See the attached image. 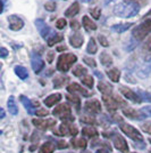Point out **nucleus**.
I'll use <instances>...</instances> for the list:
<instances>
[{
    "label": "nucleus",
    "mask_w": 151,
    "mask_h": 153,
    "mask_svg": "<svg viewBox=\"0 0 151 153\" xmlns=\"http://www.w3.org/2000/svg\"><path fill=\"white\" fill-rule=\"evenodd\" d=\"M77 127L74 126L73 123H68V122H63L60 126H59V129L57 130L55 134L56 135H60V136H65V135H70V136H75L77 134Z\"/></svg>",
    "instance_id": "nucleus-7"
},
{
    "label": "nucleus",
    "mask_w": 151,
    "mask_h": 153,
    "mask_svg": "<svg viewBox=\"0 0 151 153\" xmlns=\"http://www.w3.org/2000/svg\"><path fill=\"white\" fill-rule=\"evenodd\" d=\"M5 117V111H4V108H1V115H0V118H4Z\"/></svg>",
    "instance_id": "nucleus-55"
},
{
    "label": "nucleus",
    "mask_w": 151,
    "mask_h": 153,
    "mask_svg": "<svg viewBox=\"0 0 151 153\" xmlns=\"http://www.w3.org/2000/svg\"><path fill=\"white\" fill-rule=\"evenodd\" d=\"M67 80H68L67 76H55V79H54V87L55 88H60V87H63L64 83L66 82Z\"/></svg>",
    "instance_id": "nucleus-30"
},
{
    "label": "nucleus",
    "mask_w": 151,
    "mask_h": 153,
    "mask_svg": "<svg viewBox=\"0 0 151 153\" xmlns=\"http://www.w3.org/2000/svg\"><path fill=\"white\" fill-rule=\"evenodd\" d=\"M31 64H32V69H33V71H34L35 73L41 72V70L44 68L43 59L40 57L39 55H35V54H33V55H32Z\"/></svg>",
    "instance_id": "nucleus-16"
},
{
    "label": "nucleus",
    "mask_w": 151,
    "mask_h": 153,
    "mask_svg": "<svg viewBox=\"0 0 151 153\" xmlns=\"http://www.w3.org/2000/svg\"><path fill=\"white\" fill-rule=\"evenodd\" d=\"M78 12H80V4H78V2H73V4L66 9L65 15H66L67 17H74L75 15H77Z\"/></svg>",
    "instance_id": "nucleus-20"
},
{
    "label": "nucleus",
    "mask_w": 151,
    "mask_h": 153,
    "mask_svg": "<svg viewBox=\"0 0 151 153\" xmlns=\"http://www.w3.org/2000/svg\"><path fill=\"white\" fill-rule=\"evenodd\" d=\"M107 74L109 76V79L113 81V82H118L120 79V71L118 69H110L107 71Z\"/></svg>",
    "instance_id": "nucleus-23"
},
{
    "label": "nucleus",
    "mask_w": 151,
    "mask_h": 153,
    "mask_svg": "<svg viewBox=\"0 0 151 153\" xmlns=\"http://www.w3.org/2000/svg\"><path fill=\"white\" fill-rule=\"evenodd\" d=\"M91 15H92V17L95 19H99L101 15V9L99 7H95V8H93V9L91 10Z\"/></svg>",
    "instance_id": "nucleus-39"
},
{
    "label": "nucleus",
    "mask_w": 151,
    "mask_h": 153,
    "mask_svg": "<svg viewBox=\"0 0 151 153\" xmlns=\"http://www.w3.org/2000/svg\"><path fill=\"white\" fill-rule=\"evenodd\" d=\"M83 61H84L85 63L88 64L89 66H92V68H95V66H97V63H95V61L93 59V58L84 57V58H83Z\"/></svg>",
    "instance_id": "nucleus-45"
},
{
    "label": "nucleus",
    "mask_w": 151,
    "mask_h": 153,
    "mask_svg": "<svg viewBox=\"0 0 151 153\" xmlns=\"http://www.w3.org/2000/svg\"><path fill=\"white\" fill-rule=\"evenodd\" d=\"M8 26L12 31H18L24 26V22L17 15H10L8 17Z\"/></svg>",
    "instance_id": "nucleus-12"
},
{
    "label": "nucleus",
    "mask_w": 151,
    "mask_h": 153,
    "mask_svg": "<svg viewBox=\"0 0 151 153\" xmlns=\"http://www.w3.org/2000/svg\"><path fill=\"white\" fill-rule=\"evenodd\" d=\"M102 101L109 111H116L120 106H125V102L118 96L102 95Z\"/></svg>",
    "instance_id": "nucleus-5"
},
{
    "label": "nucleus",
    "mask_w": 151,
    "mask_h": 153,
    "mask_svg": "<svg viewBox=\"0 0 151 153\" xmlns=\"http://www.w3.org/2000/svg\"><path fill=\"white\" fill-rule=\"evenodd\" d=\"M81 122L83 123H88V125H95V119L91 115H83L81 118Z\"/></svg>",
    "instance_id": "nucleus-38"
},
{
    "label": "nucleus",
    "mask_w": 151,
    "mask_h": 153,
    "mask_svg": "<svg viewBox=\"0 0 151 153\" xmlns=\"http://www.w3.org/2000/svg\"><path fill=\"white\" fill-rule=\"evenodd\" d=\"M84 108L91 114H98L101 112V104L98 100H89L84 104Z\"/></svg>",
    "instance_id": "nucleus-9"
},
{
    "label": "nucleus",
    "mask_w": 151,
    "mask_h": 153,
    "mask_svg": "<svg viewBox=\"0 0 151 153\" xmlns=\"http://www.w3.org/2000/svg\"><path fill=\"white\" fill-rule=\"evenodd\" d=\"M66 98H67V101L69 102H72L73 104H75V108L77 111H80V106H81V101H80V97H77L76 95H67L66 96Z\"/></svg>",
    "instance_id": "nucleus-35"
},
{
    "label": "nucleus",
    "mask_w": 151,
    "mask_h": 153,
    "mask_svg": "<svg viewBox=\"0 0 151 153\" xmlns=\"http://www.w3.org/2000/svg\"><path fill=\"white\" fill-rule=\"evenodd\" d=\"M144 48L148 51H150L151 53V38L147 40V42H145V45H144Z\"/></svg>",
    "instance_id": "nucleus-51"
},
{
    "label": "nucleus",
    "mask_w": 151,
    "mask_h": 153,
    "mask_svg": "<svg viewBox=\"0 0 151 153\" xmlns=\"http://www.w3.org/2000/svg\"><path fill=\"white\" fill-rule=\"evenodd\" d=\"M32 123L39 129L48 130L56 126V120L55 119H33Z\"/></svg>",
    "instance_id": "nucleus-8"
},
{
    "label": "nucleus",
    "mask_w": 151,
    "mask_h": 153,
    "mask_svg": "<svg viewBox=\"0 0 151 153\" xmlns=\"http://www.w3.org/2000/svg\"><path fill=\"white\" fill-rule=\"evenodd\" d=\"M151 32V19H147L142 22L133 30V37L136 40H143V39Z\"/></svg>",
    "instance_id": "nucleus-4"
},
{
    "label": "nucleus",
    "mask_w": 151,
    "mask_h": 153,
    "mask_svg": "<svg viewBox=\"0 0 151 153\" xmlns=\"http://www.w3.org/2000/svg\"><path fill=\"white\" fill-rule=\"evenodd\" d=\"M80 26L81 25H80L78 21H75V19H74V21H72V22H70V27H72L74 31H77V30L80 29Z\"/></svg>",
    "instance_id": "nucleus-46"
},
{
    "label": "nucleus",
    "mask_w": 151,
    "mask_h": 153,
    "mask_svg": "<svg viewBox=\"0 0 151 153\" xmlns=\"http://www.w3.org/2000/svg\"><path fill=\"white\" fill-rule=\"evenodd\" d=\"M125 2H130V4H135V5H139V6H144L147 5L148 0H124Z\"/></svg>",
    "instance_id": "nucleus-40"
},
{
    "label": "nucleus",
    "mask_w": 151,
    "mask_h": 153,
    "mask_svg": "<svg viewBox=\"0 0 151 153\" xmlns=\"http://www.w3.org/2000/svg\"><path fill=\"white\" fill-rule=\"evenodd\" d=\"M113 143H114V146L116 147L118 151L123 153H127L128 152V145L126 143L125 138L120 135H115L113 137Z\"/></svg>",
    "instance_id": "nucleus-11"
},
{
    "label": "nucleus",
    "mask_w": 151,
    "mask_h": 153,
    "mask_svg": "<svg viewBox=\"0 0 151 153\" xmlns=\"http://www.w3.org/2000/svg\"><path fill=\"white\" fill-rule=\"evenodd\" d=\"M149 142H150V143H151V138H149Z\"/></svg>",
    "instance_id": "nucleus-58"
},
{
    "label": "nucleus",
    "mask_w": 151,
    "mask_h": 153,
    "mask_svg": "<svg viewBox=\"0 0 151 153\" xmlns=\"http://www.w3.org/2000/svg\"><path fill=\"white\" fill-rule=\"evenodd\" d=\"M100 62L102 63V65L109 66V65L113 64V58H111V56H110L108 53L103 51V53H101V55H100Z\"/></svg>",
    "instance_id": "nucleus-29"
},
{
    "label": "nucleus",
    "mask_w": 151,
    "mask_h": 153,
    "mask_svg": "<svg viewBox=\"0 0 151 153\" xmlns=\"http://www.w3.org/2000/svg\"><path fill=\"white\" fill-rule=\"evenodd\" d=\"M148 153H151V150H150V151H149V152H148Z\"/></svg>",
    "instance_id": "nucleus-59"
},
{
    "label": "nucleus",
    "mask_w": 151,
    "mask_h": 153,
    "mask_svg": "<svg viewBox=\"0 0 151 153\" xmlns=\"http://www.w3.org/2000/svg\"><path fill=\"white\" fill-rule=\"evenodd\" d=\"M7 55H8V51H7L5 47H1V48H0V57L5 58Z\"/></svg>",
    "instance_id": "nucleus-49"
},
{
    "label": "nucleus",
    "mask_w": 151,
    "mask_h": 153,
    "mask_svg": "<svg viewBox=\"0 0 151 153\" xmlns=\"http://www.w3.org/2000/svg\"><path fill=\"white\" fill-rule=\"evenodd\" d=\"M70 112H72V110H70V106L68 104H59V105H57L56 108H54L52 114L59 117L63 121L73 122L75 118L70 114Z\"/></svg>",
    "instance_id": "nucleus-3"
},
{
    "label": "nucleus",
    "mask_w": 151,
    "mask_h": 153,
    "mask_svg": "<svg viewBox=\"0 0 151 153\" xmlns=\"http://www.w3.org/2000/svg\"><path fill=\"white\" fill-rule=\"evenodd\" d=\"M57 147L58 149H67L68 144L65 140H59V142H57Z\"/></svg>",
    "instance_id": "nucleus-47"
},
{
    "label": "nucleus",
    "mask_w": 151,
    "mask_h": 153,
    "mask_svg": "<svg viewBox=\"0 0 151 153\" xmlns=\"http://www.w3.org/2000/svg\"><path fill=\"white\" fill-rule=\"evenodd\" d=\"M21 102H22V104L24 105V108H25V110L27 111V113L29 114H34L37 111L34 110V108H35V104L34 103H32L31 100H29L27 97H25V96H21Z\"/></svg>",
    "instance_id": "nucleus-18"
},
{
    "label": "nucleus",
    "mask_w": 151,
    "mask_h": 153,
    "mask_svg": "<svg viewBox=\"0 0 151 153\" xmlns=\"http://www.w3.org/2000/svg\"><path fill=\"white\" fill-rule=\"evenodd\" d=\"M54 57H55V51H50V53H48V55H47V61L49 62V63H51L52 61H54Z\"/></svg>",
    "instance_id": "nucleus-50"
},
{
    "label": "nucleus",
    "mask_w": 151,
    "mask_h": 153,
    "mask_svg": "<svg viewBox=\"0 0 151 153\" xmlns=\"http://www.w3.org/2000/svg\"><path fill=\"white\" fill-rule=\"evenodd\" d=\"M35 114L40 115V117H44V115H48V111L44 110V108H40V110H38V111L35 112Z\"/></svg>",
    "instance_id": "nucleus-48"
},
{
    "label": "nucleus",
    "mask_w": 151,
    "mask_h": 153,
    "mask_svg": "<svg viewBox=\"0 0 151 153\" xmlns=\"http://www.w3.org/2000/svg\"><path fill=\"white\" fill-rule=\"evenodd\" d=\"M62 40H64L63 34H60V33H54L51 37L48 38V46L52 47V46H55L58 42H60Z\"/></svg>",
    "instance_id": "nucleus-25"
},
{
    "label": "nucleus",
    "mask_w": 151,
    "mask_h": 153,
    "mask_svg": "<svg viewBox=\"0 0 151 153\" xmlns=\"http://www.w3.org/2000/svg\"><path fill=\"white\" fill-rule=\"evenodd\" d=\"M123 114L130 119H133V120H142L145 118V115L143 113H141L140 111H136L132 108H123Z\"/></svg>",
    "instance_id": "nucleus-13"
},
{
    "label": "nucleus",
    "mask_w": 151,
    "mask_h": 153,
    "mask_svg": "<svg viewBox=\"0 0 151 153\" xmlns=\"http://www.w3.org/2000/svg\"><path fill=\"white\" fill-rule=\"evenodd\" d=\"M98 89H99V91H101L103 95H110L111 91H113V87L109 86L108 83L99 82L98 83Z\"/></svg>",
    "instance_id": "nucleus-28"
},
{
    "label": "nucleus",
    "mask_w": 151,
    "mask_h": 153,
    "mask_svg": "<svg viewBox=\"0 0 151 153\" xmlns=\"http://www.w3.org/2000/svg\"><path fill=\"white\" fill-rule=\"evenodd\" d=\"M84 1H91V0H84Z\"/></svg>",
    "instance_id": "nucleus-56"
},
{
    "label": "nucleus",
    "mask_w": 151,
    "mask_h": 153,
    "mask_svg": "<svg viewBox=\"0 0 151 153\" xmlns=\"http://www.w3.org/2000/svg\"><path fill=\"white\" fill-rule=\"evenodd\" d=\"M83 42H84L83 36L81 33H78V32H76V33L72 34L69 37V44H70L72 47H74V48H80L83 45Z\"/></svg>",
    "instance_id": "nucleus-17"
},
{
    "label": "nucleus",
    "mask_w": 151,
    "mask_h": 153,
    "mask_svg": "<svg viewBox=\"0 0 151 153\" xmlns=\"http://www.w3.org/2000/svg\"><path fill=\"white\" fill-rule=\"evenodd\" d=\"M119 90H120V93L125 96L127 100H130V101H132V102H134V103L142 102V100H141L140 96L138 95V93L133 91V90H131L130 88H127V87H120Z\"/></svg>",
    "instance_id": "nucleus-14"
},
{
    "label": "nucleus",
    "mask_w": 151,
    "mask_h": 153,
    "mask_svg": "<svg viewBox=\"0 0 151 153\" xmlns=\"http://www.w3.org/2000/svg\"><path fill=\"white\" fill-rule=\"evenodd\" d=\"M140 10V6L135 4H130V2H119L114 8V13L116 16H119L123 19H130L135 15H138Z\"/></svg>",
    "instance_id": "nucleus-1"
},
{
    "label": "nucleus",
    "mask_w": 151,
    "mask_h": 153,
    "mask_svg": "<svg viewBox=\"0 0 151 153\" xmlns=\"http://www.w3.org/2000/svg\"><path fill=\"white\" fill-rule=\"evenodd\" d=\"M82 153H91V152H82Z\"/></svg>",
    "instance_id": "nucleus-57"
},
{
    "label": "nucleus",
    "mask_w": 151,
    "mask_h": 153,
    "mask_svg": "<svg viewBox=\"0 0 151 153\" xmlns=\"http://www.w3.org/2000/svg\"><path fill=\"white\" fill-rule=\"evenodd\" d=\"M133 153H135V152H133Z\"/></svg>",
    "instance_id": "nucleus-60"
},
{
    "label": "nucleus",
    "mask_w": 151,
    "mask_h": 153,
    "mask_svg": "<svg viewBox=\"0 0 151 153\" xmlns=\"http://www.w3.org/2000/svg\"><path fill=\"white\" fill-rule=\"evenodd\" d=\"M77 57L74 54H63L60 55L57 62V69L60 72H67L73 66V64L76 63Z\"/></svg>",
    "instance_id": "nucleus-2"
},
{
    "label": "nucleus",
    "mask_w": 151,
    "mask_h": 153,
    "mask_svg": "<svg viewBox=\"0 0 151 153\" xmlns=\"http://www.w3.org/2000/svg\"><path fill=\"white\" fill-rule=\"evenodd\" d=\"M143 111H144V112H147L149 115H151V106H147V108H143Z\"/></svg>",
    "instance_id": "nucleus-52"
},
{
    "label": "nucleus",
    "mask_w": 151,
    "mask_h": 153,
    "mask_svg": "<svg viewBox=\"0 0 151 153\" xmlns=\"http://www.w3.org/2000/svg\"><path fill=\"white\" fill-rule=\"evenodd\" d=\"M54 150H55V144L51 142H47L40 147V153H52Z\"/></svg>",
    "instance_id": "nucleus-31"
},
{
    "label": "nucleus",
    "mask_w": 151,
    "mask_h": 153,
    "mask_svg": "<svg viewBox=\"0 0 151 153\" xmlns=\"http://www.w3.org/2000/svg\"><path fill=\"white\" fill-rule=\"evenodd\" d=\"M82 80V83L83 85H85L86 87H89V88H92L93 87V83H95V80H93V76H84L81 79Z\"/></svg>",
    "instance_id": "nucleus-36"
},
{
    "label": "nucleus",
    "mask_w": 151,
    "mask_h": 153,
    "mask_svg": "<svg viewBox=\"0 0 151 153\" xmlns=\"http://www.w3.org/2000/svg\"><path fill=\"white\" fill-rule=\"evenodd\" d=\"M65 49H66L65 46H59V47H57V51H65Z\"/></svg>",
    "instance_id": "nucleus-54"
},
{
    "label": "nucleus",
    "mask_w": 151,
    "mask_h": 153,
    "mask_svg": "<svg viewBox=\"0 0 151 153\" xmlns=\"http://www.w3.org/2000/svg\"><path fill=\"white\" fill-rule=\"evenodd\" d=\"M82 24L86 31H93V30L97 29V24H95V22L90 19L89 16H83Z\"/></svg>",
    "instance_id": "nucleus-21"
},
{
    "label": "nucleus",
    "mask_w": 151,
    "mask_h": 153,
    "mask_svg": "<svg viewBox=\"0 0 151 153\" xmlns=\"http://www.w3.org/2000/svg\"><path fill=\"white\" fill-rule=\"evenodd\" d=\"M132 26V23H123V24H116V25L111 26V30L115 32H118V33H122V32L127 31L130 27Z\"/></svg>",
    "instance_id": "nucleus-27"
},
{
    "label": "nucleus",
    "mask_w": 151,
    "mask_h": 153,
    "mask_svg": "<svg viewBox=\"0 0 151 153\" xmlns=\"http://www.w3.org/2000/svg\"><path fill=\"white\" fill-rule=\"evenodd\" d=\"M86 72H88V70L85 68H83L82 65H76L73 69V74L75 76H80V78L86 76Z\"/></svg>",
    "instance_id": "nucleus-32"
},
{
    "label": "nucleus",
    "mask_w": 151,
    "mask_h": 153,
    "mask_svg": "<svg viewBox=\"0 0 151 153\" xmlns=\"http://www.w3.org/2000/svg\"><path fill=\"white\" fill-rule=\"evenodd\" d=\"M66 24H67L66 19H59L56 22V27H57V29H59V30H62V29H64V27L66 26Z\"/></svg>",
    "instance_id": "nucleus-41"
},
{
    "label": "nucleus",
    "mask_w": 151,
    "mask_h": 153,
    "mask_svg": "<svg viewBox=\"0 0 151 153\" xmlns=\"http://www.w3.org/2000/svg\"><path fill=\"white\" fill-rule=\"evenodd\" d=\"M60 100H62V94L57 93V94H52V95L48 96L47 98H44L43 103L45 104V106L51 108V106H54L55 104L60 102Z\"/></svg>",
    "instance_id": "nucleus-19"
},
{
    "label": "nucleus",
    "mask_w": 151,
    "mask_h": 153,
    "mask_svg": "<svg viewBox=\"0 0 151 153\" xmlns=\"http://www.w3.org/2000/svg\"><path fill=\"white\" fill-rule=\"evenodd\" d=\"M98 39H99V42H100V45H102L103 47H108V46H109V42L107 41V38H106L105 36H102V34H99Z\"/></svg>",
    "instance_id": "nucleus-43"
},
{
    "label": "nucleus",
    "mask_w": 151,
    "mask_h": 153,
    "mask_svg": "<svg viewBox=\"0 0 151 153\" xmlns=\"http://www.w3.org/2000/svg\"><path fill=\"white\" fill-rule=\"evenodd\" d=\"M119 127H120V130H122L127 137H130L131 140H135V142H142V140H143V137H142V135L140 134V131H139L136 128H134L133 126H131V125L122 123Z\"/></svg>",
    "instance_id": "nucleus-6"
},
{
    "label": "nucleus",
    "mask_w": 151,
    "mask_h": 153,
    "mask_svg": "<svg viewBox=\"0 0 151 153\" xmlns=\"http://www.w3.org/2000/svg\"><path fill=\"white\" fill-rule=\"evenodd\" d=\"M97 153H109V150H106V149H99Z\"/></svg>",
    "instance_id": "nucleus-53"
},
{
    "label": "nucleus",
    "mask_w": 151,
    "mask_h": 153,
    "mask_svg": "<svg viewBox=\"0 0 151 153\" xmlns=\"http://www.w3.org/2000/svg\"><path fill=\"white\" fill-rule=\"evenodd\" d=\"M138 95L140 96V98L142 101H145V102H151V95L147 91H143V90H138L136 91Z\"/></svg>",
    "instance_id": "nucleus-37"
},
{
    "label": "nucleus",
    "mask_w": 151,
    "mask_h": 153,
    "mask_svg": "<svg viewBox=\"0 0 151 153\" xmlns=\"http://www.w3.org/2000/svg\"><path fill=\"white\" fill-rule=\"evenodd\" d=\"M15 73H16V76H18L19 79H22V80H25V79H27V76H29L27 70H26L24 66H22V65L15 66Z\"/></svg>",
    "instance_id": "nucleus-24"
},
{
    "label": "nucleus",
    "mask_w": 151,
    "mask_h": 153,
    "mask_svg": "<svg viewBox=\"0 0 151 153\" xmlns=\"http://www.w3.org/2000/svg\"><path fill=\"white\" fill-rule=\"evenodd\" d=\"M141 128H142V130L145 131L147 134H150L151 135V122H144L143 125H141Z\"/></svg>",
    "instance_id": "nucleus-42"
},
{
    "label": "nucleus",
    "mask_w": 151,
    "mask_h": 153,
    "mask_svg": "<svg viewBox=\"0 0 151 153\" xmlns=\"http://www.w3.org/2000/svg\"><path fill=\"white\" fill-rule=\"evenodd\" d=\"M7 105H8V110H9V113H10V114L16 115L18 113V108H17V105H16L15 97H14V96H9Z\"/></svg>",
    "instance_id": "nucleus-22"
},
{
    "label": "nucleus",
    "mask_w": 151,
    "mask_h": 153,
    "mask_svg": "<svg viewBox=\"0 0 151 153\" xmlns=\"http://www.w3.org/2000/svg\"><path fill=\"white\" fill-rule=\"evenodd\" d=\"M44 8H45V10H48V12H54V10L56 9V4H55V2H47V4L44 5Z\"/></svg>",
    "instance_id": "nucleus-44"
},
{
    "label": "nucleus",
    "mask_w": 151,
    "mask_h": 153,
    "mask_svg": "<svg viewBox=\"0 0 151 153\" xmlns=\"http://www.w3.org/2000/svg\"><path fill=\"white\" fill-rule=\"evenodd\" d=\"M35 26H37L39 33H40V36H41L42 38L48 39L49 38V34H52V31H51L50 26L47 25L43 19H37V21H35Z\"/></svg>",
    "instance_id": "nucleus-10"
},
{
    "label": "nucleus",
    "mask_w": 151,
    "mask_h": 153,
    "mask_svg": "<svg viewBox=\"0 0 151 153\" xmlns=\"http://www.w3.org/2000/svg\"><path fill=\"white\" fill-rule=\"evenodd\" d=\"M82 134L88 136V137H97L98 136V130L93 127H85L82 129Z\"/></svg>",
    "instance_id": "nucleus-33"
},
{
    "label": "nucleus",
    "mask_w": 151,
    "mask_h": 153,
    "mask_svg": "<svg viewBox=\"0 0 151 153\" xmlns=\"http://www.w3.org/2000/svg\"><path fill=\"white\" fill-rule=\"evenodd\" d=\"M70 143H72V146L75 149H85L88 145L86 140L84 138H72Z\"/></svg>",
    "instance_id": "nucleus-26"
},
{
    "label": "nucleus",
    "mask_w": 151,
    "mask_h": 153,
    "mask_svg": "<svg viewBox=\"0 0 151 153\" xmlns=\"http://www.w3.org/2000/svg\"><path fill=\"white\" fill-rule=\"evenodd\" d=\"M86 51H88L89 54H91V55H93V54H95V53L98 51V47H97L95 40L93 38L90 39V41H89V44H88V48H86Z\"/></svg>",
    "instance_id": "nucleus-34"
},
{
    "label": "nucleus",
    "mask_w": 151,
    "mask_h": 153,
    "mask_svg": "<svg viewBox=\"0 0 151 153\" xmlns=\"http://www.w3.org/2000/svg\"><path fill=\"white\" fill-rule=\"evenodd\" d=\"M67 90H68L70 94H73V95H74V94H81V95L85 96V97H89V96L91 95L85 88H83L82 86H80L78 83H76V82L70 83L68 87H67Z\"/></svg>",
    "instance_id": "nucleus-15"
}]
</instances>
